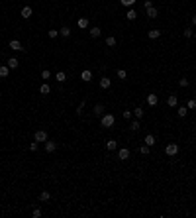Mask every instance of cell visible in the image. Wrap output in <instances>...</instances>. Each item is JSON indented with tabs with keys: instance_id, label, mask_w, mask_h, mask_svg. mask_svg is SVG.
Masks as SVG:
<instances>
[{
	"instance_id": "836d02e7",
	"label": "cell",
	"mask_w": 196,
	"mask_h": 218,
	"mask_svg": "<svg viewBox=\"0 0 196 218\" xmlns=\"http://www.w3.org/2000/svg\"><path fill=\"white\" fill-rule=\"evenodd\" d=\"M41 214H43V212H41V208H33V210H32V216H33V218H41Z\"/></svg>"
},
{
	"instance_id": "d590c367",
	"label": "cell",
	"mask_w": 196,
	"mask_h": 218,
	"mask_svg": "<svg viewBox=\"0 0 196 218\" xmlns=\"http://www.w3.org/2000/svg\"><path fill=\"white\" fill-rule=\"evenodd\" d=\"M183 35H184V38H192V28H184Z\"/></svg>"
},
{
	"instance_id": "5b68a950",
	"label": "cell",
	"mask_w": 196,
	"mask_h": 218,
	"mask_svg": "<svg viewBox=\"0 0 196 218\" xmlns=\"http://www.w3.org/2000/svg\"><path fill=\"white\" fill-rule=\"evenodd\" d=\"M8 47H10L12 51H24V45H22L18 40H12L10 43H8Z\"/></svg>"
},
{
	"instance_id": "e0dca14e",
	"label": "cell",
	"mask_w": 196,
	"mask_h": 218,
	"mask_svg": "<svg viewBox=\"0 0 196 218\" xmlns=\"http://www.w3.org/2000/svg\"><path fill=\"white\" fill-rule=\"evenodd\" d=\"M8 75H10V67H8V65H0V77L6 79Z\"/></svg>"
},
{
	"instance_id": "d4e9b609",
	"label": "cell",
	"mask_w": 196,
	"mask_h": 218,
	"mask_svg": "<svg viewBox=\"0 0 196 218\" xmlns=\"http://www.w3.org/2000/svg\"><path fill=\"white\" fill-rule=\"evenodd\" d=\"M55 81H57V83H65V81H67V75H65L63 71H59L57 75H55Z\"/></svg>"
},
{
	"instance_id": "f546056e",
	"label": "cell",
	"mask_w": 196,
	"mask_h": 218,
	"mask_svg": "<svg viewBox=\"0 0 196 218\" xmlns=\"http://www.w3.org/2000/svg\"><path fill=\"white\" fill-rule=\"evenodd\" d=\"M186 108H188V110H196V100L190 98L188 102H186Z\"/></svg>"
},
{
	"instance_id": "603a6c76",
	"label": "cell",
	"mask_w": 196,
	"mask_h": 218,
	"mask_svg": "<svg viewBox=\"0 0 196 218\" xmlns=\"http://www.w3.org/2000/svg\"><path fill=\"white\" fill-rule=\"evenodd\" d=\"M39 93H41V94H49V93H51V86L47 85V83H43V85L39 86Z\"/></svg>"
},
{
	"instance_id": "8992f818",
	"label": "cell",
	"mask_w": 196,
	"mask_h": 218,
	"mask_svg": "<svg viewBox=\"0 0 196 218\" xmlns=\"http://www.w3.org/2000/svg\"><path fill=\"white\" fill-rule=\"evenodd\" d=\"M32 14H33L32 8H30V6H24V8H22V12H20V16H22L24 20H30V18H32Z\"/></svg>"
},
{
	"instance_id": "9a60e30c",
	"label": "cell",
	"mask_w": 196,
	"mask_h": 218,
	"mask_svg": "<svg viewBox=\"0 0 196 218\" xmlns=\"http://www.w3.org/2000/svg\"><path fill=\"white\" fill-rule=\"evenodd\" d=\"M110 85H112V79H108V77L100 79V88H110Z\"/></svg>"
},
{
	"instance_id": "ffe728a7",
	"label": "cell",
	"mask_w": 196,
	"mask_h": 218,
	"mask_svg": "<svg viewBox=\"0 0 196 218\" xmlns=\"http://www.w3.org/2000/svg\"><path fill=\"white\" fill-rule=\"evenodd\" d=\"M8 67H10V69H18V67H20V61L16 59V57H10V59H8Z\"/></svg>"
},
{
	"instance_id": "e575fe53",
	"label": "cell",
	"mask_w": 196,
	"mask_h": 218,
	"mask_svg": "<svg viewBox=\"0 0 196 218\" xmlns=\"http://www.w3.org/2000/svg\"><path fill=\"white\" fill-rule=\"evenodd\" d=\"M139 151L143 153V155H149V151H151V147H149V145H141V147H139Z\"/></svg>"
},
{
	"instance_id": "6da1fadb",
	"label": "cell",
	"mask_w": 196,
	"mask_h": 218,
	"mask_svg": "<svg viewBox=\"0 0 196 218\" xmlns=\"http://www.w3.org/2000/svg\"><path fill=\"white\" fill-rule=\"evenodd\" d=\"M116 122V116L114 114H102V118H100V126L102 128H112Z\"/></svg>"
},
{
	"instance_id": "d6986e66",
	"label": "cell",
	"mask_w": 196,
	"mask_h": 218,
	"mask_svg": "<svg viewBox=\"0 0 196 218\" xmlns=\"http://www.w3.org/2000/svg\"><path fill=\"white\" fill-rule=\"evenodd\" d=\"M125 18H128L130 22H133V20L137 18V12L133 10V8H128V14H125Z\"/></svg>"
},
{
	"instance_id": "b9f144b4",
	"label": "cell",
	"mask_w": 196,
	"mask_h": 218,
	"mask_svg": "<svg viewBox=\"0 0 196 218\" xmlns=\"http://www.w3.org/2000/svg\"><path fill=\"white\" fill-rule=\"evenodd\" d=\"M153 6V2H151V0H145V10H147V8H151Z\"/></svg>"
},
{
	"instance_id": "7a4b0ae2",
	"label": "cell",
	"mask_w": 196,
	"mask_h": 218,
	"mask_svg": "<svg viewBox=\"0 0 196 218\" xmlns=\"http://www.w3.org/2000/svg\"><path fill=\"white\" fill-rule=\"evenodd\" d=\"M165 153H167L169 157H175L176 153H178V144H169L165 147Z\"/></svg>"
},
{
	"instance_id": "7402d4cb",
	"label": "cell",
	"mask_w": 196,
	"mask_h": 218,
	"mask_svg": "<svg viewBox=\"0 0 196 218\" xmlns=\"http://www.w3.org/2000/svg\"><path fill=\"white\" fill-rule=\"evenodd\" d=\"M59 35H63V38H69V35H71V28L63 26L61 30H59Z\"/></svg>"
},
{
	"instance_id": "44dd1931",
	"label": "cell",
	"mask_w": 196,
	"mask_h": 218,
	"mask_svg": "<svg viewBox=\"0 0 196 218\" xmlns=\"http://www.w3.org/2000/svg\"><path fill=\"white\" fill-rule=\"evenodd\" d=\"M176 114H178L180 118H184V116L188 114V108H186V106H178V108H176Z\"/></svg>"
},
{
	"instance_id": "4dcf8cb0",
	"label": "cell",
	"mask_w": 196,
	"mask_h": 218,
	"mask_svg": "<svg viewBox=\"0 0 196 218\" xmlns=\"http://www.w3.org/2000/svg\"><path fill=\"white\" fill-rule=\"evenodd\" d=\"M118 79H125V77H128V71H125V69H118Z\"/></svg>"
},
{
	"instance_id": "52a82bcc",
	"label": "cell",
	"mask_w": 196,
	"mask_h": 218,
	"mask_svg": "<svg viewBox=\"0 0 196 218\" xmlns=\"http://www.w3.org/2000/svg\"><path fill=\"white\" fill-rule=\"evenodd\" d=\"M80 79L85 81V83H90V81H92V71H90V69H85V71L80 73Z\"/></svg>"
},
{
	"instance_id": "4fadbf2b",
	"label": "cell",
	"mask_w": 196,
	"mask_h": 218,
	"mask_svg": "<svg viewBox=\"0 0 196 218\" xmlns=\"http://www.w3.org/2000/svg\"><path fill=\"white\" fill-rule=\"evenodd\" d=\"M106 149H108V151L118 149V142H116V139H108V142H106Z\"/></svg>"
},
{
	"instance_id": "ac0fdd59",
	"label": "cell",
	"mask_w": 196,
	"mask_h": 218,
	"mask_svg": "<svg viewBox=\"0 0 196 218\" xmlns=\"http://www.w3.org/2000/svg\"><path fill=\"white\" fill-rule=\"evenodd\" d=\"M49 198H51V193H49V191H41V193H39V200H41V202H47Z\"/></svg>"
},
{
	"instance_id": "ba28073f",
	"label": "cell",
	"mask_w": 196,
	"mask_h": 218,
	"mask_svg": "<svg viewBox=\"0 0 196 218\" xmlns=\"http://www.w3.org/2000/svg\"><path fill=\"white\" fill-rule=\"evenodd\" d=\"M88 33H90V38H92V40H96V38H100L102 30H100L98 26H94V28H90V30H88Z\"/></svg>"
},
{
	"instance_id": "8fae6325",
	"label": "cell",
	"mask_w": 196,
	"mask_h": 218,
	"mask_svg": "<svg viewBox=\"0 0 196 218\" xmlns=\"http://www.w3.org/2000/svg\"><path fill=\"white\" fill-rule=\"evenodd\" d=\"M167 104H169L171 108H175V106L178 104V98H176V94H169V98H167Z\"/></svg>"
},
{
	"instance_id": "4316f807",
	"label": "cell",
	"mask_w": 196,
	"mask_h": 218,
	"mask_svg": "<svg viewBox=\"0 0 196 218\" xmlns=\"http://www.w3.org/2000/svg\"><path fill=\"white\" fill-rule=\"evenodd\" d=\"M106 45H108V47H116V38H114V35H108V38H106Z\"/></svg>"
},
{
	"instance_id": "8d00e7d4",
	"label": "cell",
	"mask_w": 196,
	"mask_h": 218,
	"mask_svg": "<svg viewBox=\"0 0 196 218\" xmlns=\"http://www.w3.org/2000/svg\"><path fill=\"white\" fill-rule=\"evenodd\" d=\"M122 116H124L125 120H130L131 116H133V110H124V112H122Z\"/></svg>"
},
{
	"instance_id": "3957f363",
	"label": "cell",
	"mask_w": 196,
	"mask_h": 218,
	"mask_svg": "<svg viewBox=\"0 0 196 218\" xmlns=\"http://www.w3.org/2000/svg\"><path fill=\"white\" fill-rule=\"evenodd\" d=\"M33 139L35 142H47V132L45 130H37V132L33 134Z\"/></svg>"
},
{
	"instance_id": "9c48e42d",
	"label": "cell",
	"mask_w": 196,
	"mask_h": 218,
	"mask_svg": "<svg viewBox=\"0 0 196 218\" xmlns=\"http://www.w3.org/2000/svg\"><path fill=\"white\" fill-rule=\"evenodd\" d=\"M55 149H57V144H55V142H51V139H47V142H45V151H47V153H53Z\"/></svg>"
},
{
	"instance_id": "2e32d148",
	"label": "cell",
	"mask_w": 196,
	"mask_h": 218,
	"mask_svg": "<svg viewBox=\"0 0 196 218\" xmlns=\"http://www.w3.org/2000/svg\"><path fill=\"white\" fill-rule=\"evenodd\" d=\"M157 102H159V96H157V94H147V104L149 106H155Z\"/></svg>"
},
{
	"instance_id": "60d3db41",
	"label": "cell",
	"mask_w": 196,
	"mask_h": 218,
	"mask_svg": "<svg viewBox=\"0 0 196 218\" xmlns=\"http://www.w3.org/2000/svg\"><path fill=\"white\" fill-rule=\"evenodd\" d=\"M178 85H180V86H188V79H184V77H183V79H178Z\"/></svg>"
},
{
	"instance_id": "83f0119b",
	"label": "cell",
	"mask_w": 196,
	"mask_h": 218,
	"mask_svg": "<svg viewBox=\"0 0 196 218\" xmlns=\"http://www.w3.org/2000/svg\"><path fill=\"white\" fill-rule=\"evenodd\" d=\"M145 145H149V147H151V145H155V136H151V134H149V136H145Z\"/></svg>"
},
{
	"instance_id": "7bdbcfd3",
	"label": "cell",
	"mask_w": 196,
	"mask_h": 218,
	"mask_svg": "<svg viewBox=\"0 0 196 218\" xmlns=\"http://www.w3.org/2000/svg\"><path fill=\"white\" fill-rule=\"evenodd\" d=\"M192 26H196V14L192 16Z\"/></svg>"
},
{
	"instance_id": "cb8c5ba5",
	"label": "cell",
	"mask_w": 196,
	"mask_h": 218,
	"mask_svg": "<svg viewBox=\"0 0 196 218\" xmlns=\"http://www.w3.org/2000/svg\"><path fill=\"white\" fill-rule=\"evenodd\" d=\"M147 35H149V40H157V38H161V30H151Z\"/></svg>"
},
{
	"instance_id": "5bb4252c",
	"label": "cell",
	"mask_w": 196,
	"mask_h": 218,
	"mask_svg": "<svg viewBox=\"0 0 196 218\" xmlns=\"http://www.w3.org/2000/svg\"><path fill=\"white\" fill-rule=\"evenodd\" d=\"M77 26L80 28V30H86V28H88V18H78V20H77Z\"/></svg>"
},
{
	"instance_id": "74e56055",
	"label": "cell",
	"mask_w": 196,
	"mask_h": 218,
	"mask_svg": "<svg viewBox=\"0 0 196 218\" xmlns=\"http://www.w3.org/2000/svg\"><path fill=\"white\" fill-rule=\"evenodd\" d=\"M41 79H51V71L43 69V71H41Z\"/></svg>"
},
{
	"instance_id": "1f68e13d",
	"label": "cell",
	"mask_w": 196,
	"mask_h": 218,
	"mask_svg": "<svg viewBox=\"0 0 196 218\" xmlns=\"http://www.w3.org/2000/svg\"><path fill=\"white\" fill-rule=\"evenodd\" d=\"M47 35H49V40H55V38L59 35V30H49V32H47Z\"/></svg>"
},
{
	"instance_id": "f1b7e54d",
	"label": "cell",
	"mask_w": 196,
	"mask_h": 218,
	"mask_svg": "<svg viewBox=\"0 0 196 218\" xmlns=\"http://www.w3.org/2000/svg\"><path fill=\"white\" fill-rule=\"evenodd\" d=\"M135 2H137V0H120V4H122V6H125V8H131Z\"/></svg>"
},
{
	"instance_id": "7c38bea8",
	"label": "cell",
	"mask_w": 196,
	"mask_h": 218,
	"mask_svg": "<svg viewBox=\"0 0 196 218\" xmlns=\"http://www.w3.org/2000/svg\"><path fill=\"white\" fill-rule=\"evenodd\" d=\"M92 112H94V116H102L104 114V104H94Z\"/></svg>"
},
{
	"instance_id": "277c9868",
	"label": "cell",
	"mask_w": 196,
	"mask_h": 218,
	"mask_svg": "<svg viewBox=\"0 0 196 218\" xmlns=\"http://www.w3.org/2000/svg\"><path fill=\"white\" fill-rule=\"evenodd\" d=\"M118 159H120V161H125V159H130V149H128V147H122V149H118Z\"/></svg>"
},
{
	"instance_id": "f35d334b",
	"label": "cell",
	"mask_w": 196,
	"mask_h": 218,
	"mask_svg": "<svg viewBox=\"0 0 196 218\" xmlns=\"http://www.w3.org/2000/svg\"><path fill=\"white\" fill-rule=\"evenodd\" d=\"M82 112H85V100H82V102H80V104L77 106V114H78V116H80Z\"/></svg>"
},
{
	"instance_id": "484cf974",
	"label": "cell",
	"mask_w": 196,
	"mask_h": 218,
	"mask_svg": "<svg viewBox=\"0 0 196 218\" xmlns=\"http://www.w3.org/2000/svg\"><path fill=\"white\" fill-rule=\"evenodd\" d=\"M143 108H139V106H137V108H133V116H137V120H141L143 118Z\"/></svg>"
},
{
	"instance_id": "30bf717a",
	"label": "cell",
	"mask_w": 196,
	"mask_h": 218,
	"mask_svg": "<svg viewBox=\"0 0 196 218\" xmlns=\"http://www.w3.org/2000/svg\"><path fill=\"white\" fill-rule=\"evenodd\" d=\"M157 16H159V10H157L155 6H151V8H147V18H151V20H155Z\"/></svg>"
},
{
	"instance_id": "ab89813d",
	"label": "cell",
	"mask_w": 196,
	"mask_h": 218,
	"mask_svg": "<svg viewBox=\"0 0 196 218\" xmlns=\"http://www.w3.org/2000/svg\"><path fill=\"white\" fill-rule=\"evenodd\" d=\"M37 147H39V142H35V139H33L32 144H30V149H32V151H37Z\"/></svg>"
},
{
	"instance_id": "d6a6232c",
	"label": "cell",
	"mask_w": 196,
	"mask_h": 218,
	"mask_svg": "<svg viewBox=\"0 0 196 218\" xmlns=\"http://www.w3.org/2000/svg\"><path fill=\"white\" fill-rule=\"evenodd\" d=\"M139 126H141V124H139V120H133V122L130 124V128L133 130V132H137V130H139Z\"/></svg>"
}]
</instances>
